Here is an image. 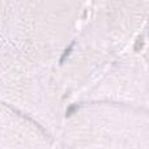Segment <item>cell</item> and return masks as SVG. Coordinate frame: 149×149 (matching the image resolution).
<instances>
[{
  "instance_id": "6da1fadb",
  "label": "cell",
  "mask_w": 149,
  "mask_h": 149,
  "mask_svg": "<svg viewBox=\"0 0 149 149\" xmlns=\"http://www.w3.org/2000/svg\"><path fill=\"white\" fill-rule=\"evenodd\" d=\"M73 45H74V42H71V45H70V46H68L67 49L64 50V52H63V55H62V56H60V60H59V62H60V64H63V63H64V60L67 59L68 56H70L71 51H72V49H73Z\"/></svg>"
},
{
  "instance_id": "7a4b0ae2",
  "label": "cell",
  "mask_w": 149,
  "mask_h": 149,
  "mask_svg": "<svg viewBox=\"0 0 149 149\" xmlns=\"http://www.w3.org/2000/svg\"><path fill=\"white\" fill-rule=\"evenodd\" d=\"M77 109H79V106H77V105H71L70 107L67 109V111H65V116H71L74 111L77 110Z\"/></svg>"
}]
</instances>
